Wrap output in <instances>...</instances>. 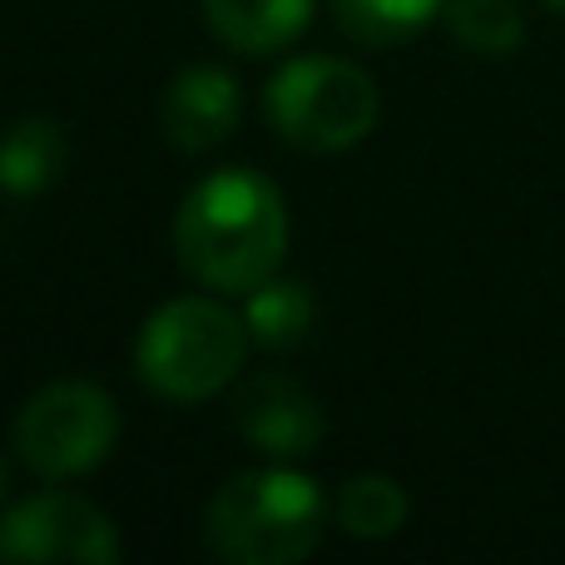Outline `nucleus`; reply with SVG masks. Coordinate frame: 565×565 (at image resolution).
Listing matches in <instances>:
<instances>
[{"instance_id": "nucleus-1", "label": "nucleus", "mask_w": 565, "mask_h": 565, "mask_svg": "<svg viewBox=\"0 0 565 565\" xmlns=\"http://www.w3.org/2000/svg\"><path fill=\"white\" fill-rule=\"evenodd\" d=\"M288 199L268 174L228 164L204 174L174 214L179 268L224 298H244L288 258Z\"/></svg>"}, {"instance_id": "nucleus-2", "label": "nucleus", "mask_w": 565, "mask_h": 565, "mask_svg": "<svg viewBox=\"0 0 565 565\" xmlns=\"http://www.w3.org/2000/svg\"><path fill=\"white\" fill-rule=\"evenodd\" d=\"M332 501L292 461L238 471L204 511V546L228 565H298L322 546Z\"/></svg>"}, {"instance_id": "nucleus-3", "label": "nucleus", "mask_w": 565, "mask_h": 565, "mask_svg": "<svg viewBox=\"0 0 565 565\" xmlns=\"http://www.w3.org/2000/svg\"><path fill=\"white\" fill-rule=\"evenodd\" d=\"M248 348L254 338H248L244 312H234L218 298H204V292H184V298L159 302L139 322L135 372L154 397L194 407V402L228 392V382H238Z\"/></svg>"}, {"instance_id": "nucleus-4", "label": "nucleus", "mask_w": 565, "mask_h": 565, "mask_svg": "<svg viewBox=\"0 0 565 565\" xmlns=\"http://www.w3.org/2000/svg\"><path fill=\"white\" fill-rule=\"evenodd\" d=\"M264 115L282 145L302 154H342L377 129L382 95L362 65L342 55H298L264 89Z\"/></svg>"}, {"instance_id": "nucleus-5", "label": "nucleus", "mask_w": 565, "mask_h": 565, "mask_svg": "<svg viewBox=\"0 0 565 565\" xmlns=\"http://www.w3.org/2000/svg\"><path fill=\"white\" fill-rule=\"evenodd\" d=\"M119 441V407L99 382L60 377L40 387L25 407L15 412L10 447L35 477L45 481H75L89 477L115 457Z\"/></svg>"}, {"instance_id": "nucleus-6", "label": "nucleus", "mask_w": 565, "mask_h": 565, "mask_svg": "<svg viewBox=\"0 0 565 565\" xmlns=\"http://www.w3.org/2000/svg\"><path fill=\"white\" fill-rule=\"evenodd\" d=\"M119 565L125 561V541H119L115 521L95 507V501L75 497V491H35V497L15 501L0 516V565Z\"/></svg>"}, {"instance_id": "nucleus-7", "label": "nucleus", "mask_w": 565, "mask_h": 565, "mask_svg": "<svg viewBox=\"0 0 565 565\" xmlns=\"http://www.w3.org/2000/svg\"><path fill=\"white\" fill-rule=\"evenodd\" d=\"M234 427L244 447L268 461H302L328 437V417H322L318 397L288 372H254L238 382Z\"/></svg>"}, {"instance_id": "nucleus-8", "label": "nucleus", "mask_w": 565, "mask_h": 565, "mask_svg": "<svg viewBox=\"0 0 565 565\" xmlns=\"http://www.w3.org/2000/svg\"><path fill=\"white\" fill-rule=\"evenodd\" d=\"M244 115V89L218 65H189L164 85L159 99V125L179 154H209L238 129Z\"/></svg>"}, {"instance_id": "nucleus-9", "label": "nucleus", "mask_w": 565, "mask_h": 565, "mask_svg": "<svg viewBox=\"0 0 565 565\" xmlns=\"http://www.w3.org/2000/svg\"><path fill=\"white\" fill-rule=\"evenodd\" d=\"M214 40L238 55H278L312 25L318 0H199Z\"/></svg>"}, {"instance_id": "nucleus-10", "label": "nucleus", "mask_w": 565, "mask_h": 565, "mask_svg": "<svg viewBox=\"0 0 565 565\" xmlns=\"http://www.w3.org/2000/svg\"><path fill=\"white\" fill-rule=\"evenodd\" d=\"M70 164V139L60 119L50 115H20L0 129V194L10 199H40L60 184Z\"/></svg>"}, {"instance_id": "nucleus-11", "label": "nucleus", "mask_w": 565, "mask_h": 565, "mask_svg": "<svg viewBox=\"0 0 565 565\" xmlns=\"http://www.w3.org/2000/svg\"><path fill=\"white\" fill-rule=\"evenodd\" d=\"M244 322L254 348H268V352L302 348L312 338V328H318V292L302 278L274 274L268 282L244 292Z\"/></svg>"}, {"instance_id": "nucleus-12", "label": "nucleus", "mask_w": 565, "mask_h": 565, "mask_svg": "<svg viewBox=\"0 0 565 565\" xmlns=\"http://www.w3.org/2000/svg\"><path fill=\"white\" fill-rule=\"evenodd\" d=\"M412 516V501L397 477L387 471H362L348 477L332 497V526L352 541H392Z\"/></svg>"}, {"instance_id": "nucleus-13", "label": "nucleus", "mask_w": 565, "mask_h": 565, "mask_svg": "<svg viewBox=\"0 0 565 565\" xmlns=\"http://www.w3.org/2000/svg\"><path fill=\"white\" fill-rule=\"evenodd\" d=\"M447 10V0H332V20L362 50H392L422 35Z\"/></svg>"}, {"instance_id": "nucleus-14", "label": "nucleus", "mask_w": 565, "mask_h": 565, "mask_svg": "<svg viewBox=\"0 0 565 565\" xmlns=\"http://www.w3.org/2000/svg\"><path fill=\"white\" fill-rule=\"evenodd\" d=\"M451 40L481 60H507L526 40V15L516 0H447L441 10Z\"/></svg>"}, {"instance_id": "nucleus-15", "label": "nucleus", "mask_w": 565, "mask_h": 565, "mask_svg": "<svg viewBox=\"0 0 565 565\" xmlns=\"http://www.w3.org/2000/svg\"><path fill=\"white\" fill-rule=\"evenodd\" d=\"M10 497V461H6V451H0V501Z\"/></svg>"}, {"instance_id": "nucleus-16", "label": "nucleus", "mask_w": 565, "mask_h": 565, "mask_svg": "<svg viewBox=\"0 0 565 565\" xmlns=\"http://www.w3.org/2000/svg\"><path fill=\"white\" fill-rule=\"evenodd\" d=\"M546 6H551V10H565V0H546Z\"/></svg>"}]
</instances>
